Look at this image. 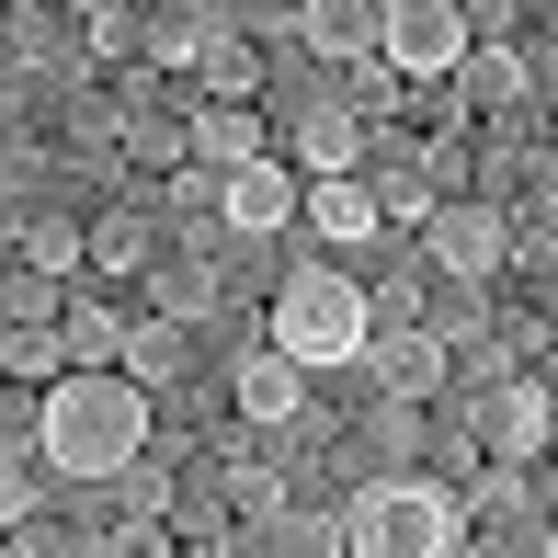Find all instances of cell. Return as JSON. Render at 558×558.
<instances>
[{
	"mask_svg": "<svg viewBox=\"0 0 558 558\" xmlns=\"http://www.w3.org/2000/svg\"><path fill=\"white\" fill-rule=\"evenodd\" d=\"M376 12H388V0H308V12H296V46H308V58H342V69H376Z\"/></svg>",
	"mask_w": 558,
	"mask_h": 558,
	"instance_id": "cell-12",
	"label": "cell"
},
{
	"mask_svg": "<svg viewBox=\"0 0 558 558\" xmlns=\"http://www.w3.org/2000/svg\"><path fill=\"white\" fill-rule=\"evenodd\" d=\"M206 308H217V286H206V274H183V263H171V274H160V319H183V331H194Z\"/></svg>",
	"mask_w": 558,
	"mask_h": 558,
	"instance_id": "cell-29",
	"label": "cell"
},
{
	"mask_svg": "<svg viewBox=\"0 0 558 558\" xmlns=\"http://www.w3.org/2000/svg\"><path fill=\"white\" fill-rule=\"evenodd\" d=\"M194 81H206V104H263V46L240 35V12H228V35L206 46V69H194Z\"/></svg>",
	"mask_w": 558,
	"mask_h": 558,
	"instance_id": "cell-17",
	"label": "cell"
},
{
	"mask_svg": "<svg viewBox=\"0 0 558 558\" xmlns=\"http://www.w3.org/2000/svg\"><path fill=\"white\" fill-rule=\"evenodd\" d=\"M478 445H490V468H536L558 445V388L547 376H490L478 388Z\"/></svg>",
	"mask_w": 558,
	"mask_h": 558,
	"instance_id": "cell-7",
	"label": "cell"
},
{
	"mask_svg": "<svg viewBox=\"0 0 558 558\" xmlns=\"http://www.w3.org/2000/svg\"><path fill=\"white\" fill-rule=\"evenodd\" d=\"M148 388L137 376H58V388L35 399V468L58 478V490H114L125 468L148 456Z\"/></svg>",
	"mask_w": 558,
	"mask_h": 558,
	"instance_id": "cell-1",
	"label": "cell"
},
{
	"mask_svg": "<svg viewBox=\"0 0 558 558\" xmlns=\"http://www.w3.org/2000/svg\"><path fill=\"white\" fill-rule=\"evenodd\" d=\"M263 536H274V558H342V501H286Z\"/></svg>",
	"mask_w": 558,
	"mask_h": 558,
	"instance_id": "cell-20",
	"label": "cell"
},
{
	"mask_svg": "<svg viewBox=\"0 0 558 558\" xmlns=\"http://www.w3.org/2000/svg\"><path fill=\"white\" fill-rule=\"evenodd\" d=\"M365 376H376V399H388V411H434V399L456 388V353L411 319V331H376V342H365Z\"/></svg>",
	"mask_w": 558,
	"mask_h": 558,
	"instance_id": "cell-8",
	"label": "cell"
},
{
	"mask_svg": "<svg viewBox=\"0 0 558 558\" xmlns=\"http://www.w3.org/2000/svg\"><path fill=\"white\" fill-rule=\"evenodd\" d=\"M228 388H240V422H251V434H274V422L308 411V376H296L274 342H263V353H240V376H228Z\"/></svg>",
	"mask_w": 558,
	"mask_h": 558,
	"instance_id": "cell-13",
	"label": "cell"
},
{
	"mask_svg": "<svg viewBox=\"0 0 558 558\" xmlns=\"http://www.w3.org/2000/svg\"><path fill=\"white\" fill-rule=\"evenodd\" d=\"M0 558H23V547H12V536H0Z\"/></svg>",
	"mask_w": 558,
	"mask_h": 558,
	"instance_id": "cell-35",
	"label": "cell"
},
{
	"mask_svg": "<svg viewBox=\"0 0 558 558\" xmlns=\"http://www.w3.org/2000/svg\"><path fill=\"white\" fill-rule=\"evenodd\" d=\"M183 148H194V171H251V160H274V125H263V104H206L194 92V114H183Z\"/></svg>",
	"mask_w": 558,
	"mask_h": 558,
	"instance_id": "cell-9",
	"label": "cell"
},
{
	"mask_svg": "<svg viewBox=\"0 0 558 558\" xmlns=\"http://www.w3.org/2000/svg\"><path fill=\"white\" fill-rule=\"evenodd\" d=\"M114 490H125V513H137V524H148V513H171V478L148 468V456H137V468H125V478H114Z\"/></svg>",
	"mask_w": 558,
	"mask_h": 558,
	"instance_id": "cell-31",
	"label": "cell"
},
{
	"mask_svg": "<svg viewBox=\"0 0 558 558\" xmlns=\"http://www.w3.org/2000/svg\"><path fill=\"white\" fill-rule=\"evenodd\" d=\"M183 558H228V547H183Z\"/></svg>",
	"mask_w": 558,
	"mask_h": 558,
	"instance_id": "cell-34",
	"label": "cell"
},
{
	"mask_svg": "<svg viewBox=\"0 0 558 558\" xmlns=\"http://www.w3.org/2000/svg\"><path fill=\"white\" fill-rule=\"evenodd\" d=\"M228 501H240L251 524H274V513H286V478H274V468H228Z\"/></svg>",
	"mask_w": 558,
	"mask_h": 558,
	"instance_id": "cell-28",
	"label": "cell"
},
{
	"mask_svg": "<svg viewBox=\"0 0 558 558\" xmlns=\"http://www.w3.org/2000/svg\"><path fill=\"white\" fill-rule=\"evenodd\" d=\"M104 547H114V558H183V547H171V536H160V524H114V536H104Z\"/></svg>",
	"mask_w": 558,
	"mask_h": 558,
	"instance_id": "cell-33",
	"label": "cell"
},
{
	"mask_svg": "<svg viewBox=\"0 0 558 558\" xmlns=\"http://www.w3.org/2000/svg\"><path fill=\"white\" fill-rule=\"evenodd\" d=\"M217 217H228V240H274L286 217H308V183H296L286 160H251V171L217 183Z\"/></svg>",
	"mask_w": 558,
	"mask_h": 558,
	"instance_id": "cell-10",
	"label": "cell"
},
{
	"mask_svg": "<svg viewBox=\"0 0 558 558\" xmlns=\"http://www.w3.org/2000/svg\"><path fill=\"white\" fill-rule=\"evenodd\" d=\"M456 104H478V114H513V104H524V46H513V35L468 46V69H456Z\"/></svg>",
	"mask_w": 558,
	"mask_h": 558,
	"instance_id": "cell-15",
	"label": "cell"
},
{
	"mask_svg": "<svg viewBox=\"0 0 558 558\" xmlns=\"http://www.w3.org/2000/svg\"><path fill=\"white\" fill-rule=\"evenodd\" d=\"M69 23H81L92 58H137V35H148V12H125V0H92V12H69Z\"/></svg>",
	"mask_w": 558,
	"mask_h": 558,
	"instance_id": "cell-23",
	"label": "cell"
},
{
	"mask_svg": "<svg viewBox=\"0 0 558 558\" xmlns=\"http://www.w3.org/2000/svg\"><path fill=\"white\" fill-rule=\"evenodd\" d=\"M217 536H228V501L206 478H183V490H171V547H217Z\"/></svg>",
	"mask_w": 558,
	"mask_h": 558,
	"instance_id": "cell-24",
	"label": "cell"
},
{
	"mask_svg": "<svg viewBox=\"0 0 558 558\" xmlns=\"http://www.w3.org/2000/svg\"><path fill=\"white\" fill-rule=\"evenodd\" d=\"M468 547V501L434 468H365L342 501V558H456Z\"/></svg>",
	"mask_w": 558,
	"mask_h": 558,
	"instance_id": "cell-2",
	"label": "cell"
},
{
	"mask_svg": "<svg viewBox=\"0 0 558 558\" xmlns=\"http://www.w3.org/2000/svg\"><path fill=\"white\" fill-rule=\"evenodd\" d=\"M35 501H46V478H35V456H23V445H0V536H12V524L35 513Z\"/></svg>",
	"mask_w": 558,
	"mask_h": 558,
	"instance_id": "cell-27",
	"label": "cell"
},
{
	"mask_svg": "<svg viewBox=\"0 0 558 558\" xmlns=\"http://www.w3.org/2000/svg\"><path fill=\"white\" fill-rule=\"evenodd\" d=\"M468 501H478V513H513V501H524V468H478Z\"/></svg>",
	"mask_w": 558,
	"mask_h": 558,
	"instance_id": "cell-32",
	"label": "cell"
},
{
	"mask_svg": "<svg viewBox=\"0 0 558 558\" xmlns=\"http://www.w3.org/2000/svg\"><path fill=\"white\" fill-rule=\"evenodd\" d=\"M513 251H524V263H536V274H558V194H547L536 217H513Z\"/></svg>",
	"mask_w": 558,
	"mask_h": 558,
	"instance_id": "cell-30",
	"label": "cell"
},
{
	"mask_svg": "<svg viewBox=\"0 0 558 558\" xmlns=\"http://www.w3.org/2000/svg\"><path fill=\"white\" fill-rule=\"evenodd\" d=\"M183 365H194V331H183V319H137V331H125V376H137L148 399H160Z\"/></svg>",
	"mask_w": 558,
	"mask_h": 558,
	"instance_id": "cell-18",
	"label": "cell"
},
{
	"mask_svg": "<svg viewBox=\"0 0 558 558\" xmlns=\"http://www.w3.org/2000/svg\"><path fill=\"white\" fill-rule=\"evenodd\" d=\"M308 228H319V240H376V228H388V217H376V183H365V171H353V183H308Z\"/></svg>",
	"mask_w": 558,
	"mask_h": 558,
	"instance_id": "cell-16",
	"label": "cell"
},
{
	"mask_svg": "<svg viewBox=\"0 0 558 558\" xmlns=\"http://www.w3.org/2000/svg\"><path fill=\"white\" fill-rule=\"evenodd\" d=\"M263 342L286 353L296 376H342V365H365L376 308H365V286H353L342 263H286V286L263 296Z\"/></svg>",
	"mask_w": 558,
	"mask_h": 558,
	"instance_id": "cell-3",
	"label": "cell"
},
{
	"mask_svg": "<svg viewBox=\"0 0 558 558\" xmlns=\"http://www.w3.org/2000/svg\"><path fill=\"white\" fill-rule=\"evenodd\" d=\"M125 331H137V319H125V308H114L104 286H69V308H58L69 376H125Z\"/></svg>",
	"mask_w": 558,
	"mask_h": 558,
	"instance_id": "cell-11",
	"label": "cell"
},
{
	"mask_svg": "<svg viewBox=\"0 0 558 558\" xmlns=\"http://www.w3.org/2000/svg\"><path fill=\"white\" fill-rule=\"evenodd\" d=\"M422 331H434L445 353H456V342H478V331H490V286H445V296H434V319H422Z\"/></svg>",
	"mask_w": 558,
	"mask_h": 558,
	"instance_id": "cell-26",
	"label": "cell"
},
{
	"mask_svg": "<svg viewBox=\"0 0 558 558\" xmlns=\"http://www.w3.org/2000/svg\"><path fill=\"white\" fill-rule=\"evenodd\" d=\"M23 263H35L46 286H69V263H92V228L81 217H23Z\"/></svg>",
	"mask_w": 558,
	"mask_h": 558,
	"instance_id": "cell-21",
	"label": "cell"
},
{
	"mask_svg": "<svg viewBox=\"0 0 558 558\" xmlns=\"http://www.w3.org/2000/svg\"><path fill=\"white\" fill-rule=\"evenodd\" d=\"M58 308H69V286H46L35 263H0V342L12 331H58Z\"/></svg>",
	"mask_w": 558,
	"mask_h": 558,
	"instance_id": "cell-19",
	"label": "cell"
},
{
	"mask_svg": "<svg viewBox=\"0 0 558 558\" xmlns=\"http://www.w3.org/2000/svg\"><path fill=\"white\" fill-rule=\"evenodd\" d=\"M422 263H434L445 286H490V274L513 263V206H490V194L434 206V217H422Z\"/></svg>",
	"mask_w": 558,
	"mask_h": 558,
	"instance_id": "cell-6",
	"label": "cell"
},
{
	"mask_svg": "<svg viewBox=\"0 0 558 558\" xmlns=\"http://www.w3.org/2000/svg\"><path fill=\"white\" fill-rule=\"evenodd\" d=\"M468 46H478L468 0H388V12H376V69H388V81H456Z\"/></svg>",
	"mask_w": 558,
	"mask_h": 558,
	"instance_id": "cell-5",
	"label": "cell"
},
{
	"mask_svg": "<svg viewBox=\"0 0 558 558\" xmlns=\"http://www.w3.org/2000/svg\"><path fill=\"white\" fill-rule=\"evenodd\" d=\"M92 263H104V274H137L148 263V217L137 206H104V217H92Z\"/></svg>",
	"mask_w": 558,
	"mask_h": 558,
	"instance_id": "cell-22",
	"label": "cell"
},
{
	"mask_svg": "<svg viewBox=\"0 0 558 558\" xmlns=\"http://www.w3.org/2000/svg\"><path fill=\"white\" fill-rule=\"evenodd\" d=\"M0 376H23V388H58V376H69V342H58V331H12V342H0Z\"/></svg>",
	"mask_w": 558,
	"mask_h": 558,
	"instance_id": "cell-25",
	"label": "cell"
},
{
	"mask_svg": "<svg viewBox=\"0 0 558 558\" xmlns=\"http://www.w3.org/2000/svg\"><path fill=\"white\" fill-rule=\"evenodd\" d=\"M228 35V12H206V0H183V12H148V35H137V58L148 69H206V46Z\"/></svg>",
	"mask_w": 558,
	"mask_h": 558,
	"instance_id": "cell-14",
	"label": "cell"
},
{
	"mask_svg": "<svg viewBox=\"0 0 558 558\" xmlns=\"http://www.w3.org/2000/svg\"><path fill=\"white\" fill-rule=\"evenodd\" d=\"M263 114H286V148H274V160H296V183H353V171H365L376 125L353 114V92H286V81H274Z\"/></svg>",
	"mask_w": 558,
	"mask_h": 558,
	"instance_id": "cell-4",
	"label": "cell"
}]
</instances>
